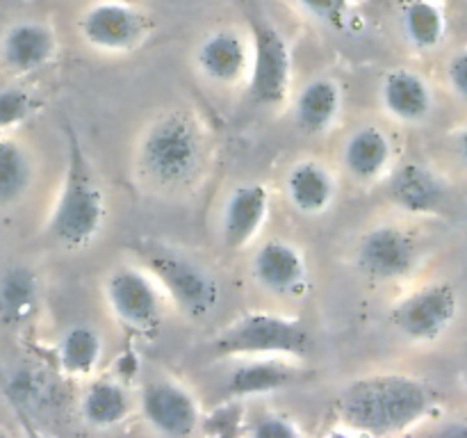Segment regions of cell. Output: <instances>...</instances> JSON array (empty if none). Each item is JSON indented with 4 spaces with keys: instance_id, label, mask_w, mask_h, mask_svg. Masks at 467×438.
<instances>
[{
    "instance_id": "7c38bea8",
    "label": "cell",
    "mask_w": 467,
    "mask_h": 438,
    "mask_svg": "<svg viewBox=\"0 0 467 438\" xmlns=\"http://www.w3.org/2000/svg\"><path fill=\"white\" fill-rule=\"evenodd\" d=\"M144 422L160 436H194L203 427V411L194 392L178 379H153L140 395Z\"/></svg>"
},
{
    "instance_id": "5b68a950",
    "label": "cell",
    "mask_w": 467,
    "mask_h": 438,
    "mask_svg": "<svg viewBox=\"0 0 467 438\" xmlns=\"http://www.w3.org/2000/svg\"><path fill=\"white\" fill-rule=\"evenodd\" d=\"M153 16L135 0H91L78 16V35L94 53L130 55L153 35Z\"/></svg>"
},
{
    "instance_id": "7402d4cb",
    "label": "cell",
    "mask_w": 467,
    "mask_h": 438,
    "mask_svg": "<svg viewBox=\"0 0 467 438\" xmlns=\"http://www.w3.org/2000/svg\"><path fill=\"white\" fill-rule=\"evenodd\" d=\"M132 411L128 383L117 377H100L87 383L80 397V415L94 429H114L126 422Z\"/></svg>"
},
{
    "instance_id": "2e32d148",
    "label": "cell",
    "mask_w": 467,
    "mask_h": 438,
    "mask_svg": "<svg viewBox=\"0 0 467 438\" xmlns=\"http://www.w3.org/2000/svg\"><path fill=\"white\" fill-rule=\"evenodd\" d=\"M340 162L351 181L358 185H374L395 169L392 137L377 123L356 126L342 141Z\"/></svg>"
},
{
    "instance_id": "9a60e30c",
    "label": "cell",
    "mask_w": 467,
    "mask_h": 438,
    "mask_svg": "<svg viewBox=\"0 0 467 438\" xmlns=\"http://www.w3.org/2000/svg\"><path fill=\"white\" fill-rule=\"evenodd\" d=\"M306 381V370L301 360L285 356H249L223 379V392L233 400H251L281 392L285 388Z\"/></svg>"
},
{
    "instance_id": "836d02e7",
    "label": "cell",
    "mask_w": 467,
    "mask_h": 438,
    "mask_svg": "<svg viewBox=\"0 0 467 438\" xmlns=\"http://www.w3.org/2000/svg\"><path fill=\"white\" fill-rule=\"evenodd\" d=\"M7 386H9V377L3 368V360H0V388H5V391H7Z\"/></svg>"
},
{
    "instance_id": "4dcf8cb0",
    "label": "cell",
    "mask_w": 467,
    "mask_h": 438,
    "mask_svg": "<svg viewBox=\"0 0 467 438\" xmlns=\"http://www.w3.org/2000/svg\"><path fill=\"white\" fill-rule=\"evenodd\" d=\"M445 73L451 91H454L459 99L467 100V48L451 55L450 62H447Z\"/></svg>"
},
{
    "instance_id": "44dd1931",
    "label": "cell",
    "mask_w": 467,
    "mask_h": 438,
    "mask_svg": "<svg viewBox=\"0 0 467 438\" xmlns=\"http://www.w3.org/2000/svg\"><path fill=\"white\" fill-rule=\"evenodd\" d=\"M345 94L336 78L317 76L306 82L295 96L292 112L296 126L308 135H327L340 121Z\"/></svg>"
},
{
    "instance_id": "52a82bcc",
    "label": "cell",
    "mask_w": 467,
    "mask_h": 438,
    "mask_svg": "<svg viewBox=\"0 0 467 438\" xmlns=\"http://www.w3.org/2000/svg\"><path fill=\"white\" fill-rule=\"evenodd\" d=\"M103 299L112 318L132 333L155 331L164 318L167 295L146 267L121 265L105 276Z\"/></svg>"
},
{
    "instance_id": "9c48e42d",
    "label": "cell",
    "mask_w": 467,
    "mask_h": 438,
    "mask_svg": "<svg viewBox=\"0 0 467 438\" xmlns=\"http://www.w3.org/2000/svg\"><path fill=\"white\" fill-rule=\"evenodd\" d=\"M356 267L368 281L390 286L401 283L420 267L422 249L413 233L400 224H377L356 245Z\"/></svg>"
},
{
    "instance_id": "ffe728a7",
    "label": "cell",
    "mask_w": 467,
    "mask_h": 438,
    "mask_svg": "<svg viewBox=\"0 0 467 438\" xmlns=\"http://www.w3.org/2000/svg\"><path fill=\"white\" fill-rule=\"evenodd\" d=\"M388 194L401 213L424 217V214H433L442 208L447 190L442 178L427 164L406 162L392 169Z\"/></svg>"
},
{
    "instance_id": "603a6c76",
    "label": "cell",
    "mask_w": 467,
    "mask_h": 438,
    "mask_svg": "<svg viewBox=\"0 0 467 438\" xmlns=\"http://www.w3.org/2000/svg\"><path fill=\"white\" fill-rule=\"evenodd\" d=\"M400 27L415 53H431L445 41L447 16L441 0H400Z\"/></svg>"
},
{
    "instance_id": "3957f363",
    "label": "cell",
    "mask_w": 467,
    "mask_h": 438,
    "mask_svg": "<svg viewBox=\"0 0 467 438\" xmlns=\"http://www.w3.org/2000/svg\"><path fill=\"white\" fill-rule=\"evenodd\" d=\"M67 132V167L57 199L46 222V235L68 251L89 246L100 235L108 219V196L87 158L73 126Z\"/></svg>"
},
{
    "instance_id": "f1b7e54d",
    "label": "cell",
    "mask_w": 467,
    "mask_h": 438,
    "mask_svg": "<svg viewBox=\"0 0 467 438\" xmlns=\"http://www.w3.org/2000/svg\"><path fill=\"white\" fill-rule=\"evenodd\" d=\"M36 103L21 87H0V132L18 126L35 112Z\"/></svg>"
},
{
    "instance_id": "d6986e66",
    "label": "cell",
    "mask_w": 467,
    "mask_h": 438,
    "mask_svg": "<svg viewBox=\"0 0 467 438\" xmlns=\"http://www.w3.org/2000/svg\"><path fill=\"white\" fill-rule=\"evenodd\" d=\"M285 199L304 217H322L337 199V178L327 162L317 158H301L287 169Z\"/></svg>"
},
{
    "instance_id": "f546056e",
    "label": "cell",
    "mask_w": 467,
    "mask_h": 438,
    "mask_svg": "<svg viewBox=\"0 0 467 438\" xmlns=\"http://www.w3.org/2000/svg\"><path fill=\"white\" fill-rule=\"evenodd\" d=\"M244 422L246 420L242 400L228 397L213 413L203 415V427H201V432L210 433V436H233V433L240 432V424Z\"/></svg>"
},
{
    "instance_id": "ba28073f",
    "label": "cell",
    "mask_w": 467,
    "mask_h": 438,
    "mask_svg": "<svg viewBox=\"0 0 467 438\" xmlns=\"http://www.w3.org/2000/svg\"><path fill=\"white\" fill-rule=\"evenodd\" d=\"M254 59L246 89L249 99L263 110H283L292 96L295 59L285 35L274 23L258 21L251 30Z\"/></svg>"
},
{
    "instance_id": "1f68e13d",
    "label": "cell",
    "mask_w": 467,
    "mask_h": 438,
    "mask_svg": "<svg viewBox=\"0 0 467 438\" xmlns=\"http://www.w3.org/2000/svg\"><path fill=\"white\" fill-rule=\"evenodd\" d=\"M438 433H442V436L467 438V420H454V422H450V424H445V427L438 429Z\"/></svg>"
},
{
    "instance_id": "8992f818",
    "label": "cell",
    "mask_w": 467,
    "mask_h": 438,
    "mask_svg": "<svg viewBox=\"0 0 467 438\" xmlns=\"http://www.w3.org/2000/svg\"><path fill=\"white\" fill-rule=\"evenodd\" d=\"M146 269L158 278L169 304L190 319H208L219 304V283L194 258L178 251L150 249Z\"/></svg>"
},
{
    "instance_id": "cb8c5ba5",
    "label": "cell",
    "mask_w": 467,
    "mask_h": 438,
    "mask_svg": "<svg viewBox=\"0 0 467 438\" xmlns=\"http://www.w3.org/2000/svg\"><path fill=\"white\" fill-rule=\"evenodd\" d=\"M103 336L91 324H73L57 342V363L68 377L87 379L103 360Z\"/></svg>"
},
{
    "instance_id": "484cf974",
    "label": "cell",
    "mask_w": 467,
    "mask_h": 438,
    "mask_svg": "<svg viewBox=\"0 0 467 438\" xmlns=\"http://www.w3.org/2000/svg\"><path fill=\"white\" fill-rule=\"evenodd\" d=\"M39 306V283L27 267H9L0 276V319L7 327L30 322Z\"/></svg>"
},
{
    "instance_id": "e0dca14e",
    "label": "cell",
    "mask_w": 467,
    "mask_h": 438,
    "mask_svg": "<svg viewBox=\"0 0 467 438\" xmlns=\"http://www.w3.org/2000/svg\"><path fill=\"white\" fill-rule=\"evenodd\" d=\"M57 35L44 21H16L0 36V62L14 76L41 71L57 57Z\"/></svg>"
},
{
    "instance_id": "83f0119b",
    "label": "cell",
    "mask_w": 467,
    "mask_h": 438,
    "mask_svg": "<svg viewBox=\"0 0 467 438\" xmlns=\"http://www.w3.org/2000/svg\"><path fill=\"white\" fill-rule=\"evenodd\" d=\"M246 432L254 438H299L304 436V429L299 427L295 418L290 413H283V411L267 409L263 413L255 415L249 422Z\"/></svg>"
},
{
    "instance_id": "30bf717a",
    "label": "cell",
    "mask_w": 467,
    "mask_h": 438,
    "mask_svg": "<svg viewBox=\"0 0 467 438\" xmlns=\"http://www.w3.org/2000/svg\"><path fill=\"white\" fill-rule=\"evenodd\" d=\"M459 318V292L450 283H429L401 297L390 310V324L413 345L438 342Z\"/></svg>"
},
{
    "instance_id": "4316f807",
    "label": "cell",
    "mask_w": 467,
    "mask_h": 438,
    "mask_svg": "<svg viewBox=\"0 0 467 438\" xmlns=\"http://www.w3.org/2000/svg\"><path fill=\"white\" fill-rule=\"evenodd\" d=\"M313 21L322 23L331 30H349L356 18L354 0H295Z\"/></svg>"
},
{
    "instance_id": "8fae6325",
    "label": "cell",
    "mask_w": 467,
    "mask_h": 438,
    "mask_svg": "<svg viewBox=\"0 0 467 438\" xmlns=\"http://www.w3.org/2000/svg\"><path fill=\"white\" fill-rule=\"evenodd\" d=\"M251 59H254V36L233 26L205 32L192 53L196 76L214 87L246 85Z\"/></svg>"
},
{
    "instance_id": "5bb4252c",
    "label": "cell",
    "mask_w": 467,
    "mask_h": 438,
    "mask_svg": "<svg viewBox=\"0 0 467 438\" xmlns=\"http://www.w3.org/2000/svg\"><path fill=\"white\" fill-rule=\"evenodd\" d=\"M272 213V192L260 181H244L223 199L219 214V237L231 251L254 245Z\"/></svg>"
},
{
    "instance_id": "4fadbf2b",
    "label": "cell",
    "mask_w": 467,
    "mask_h": 438,
    "mask_svg": "<svg viewBox=\"0 0 467 438\" xmlns=\"http://www.w3.org/2000/svg\"><path fill=\"white\" fill-rule=\"evenodd\" d=\"M251 276L265 292L281 299H304L310 290V267L295 242L272 237L251 256Z\"/></svg>"
},
{
    "instance_id": "d4e9b609",
    "label": "cell",
    "mask_w": 467,
    "mask_h": 438,
    "mask_svg": "<svg viewBox=\"0 0 467 438\" xmlns=\"http://www.w3.org/2000/svg\"><path fill=\"white\" fill-rule=\"evenodd\" d=\"M35 182V160L16 137L0 132V208L16 205Z\"/></svg>"
},
{
    "instance_id": "d6a6232c",
    "label": "cell",
    "mask_w": 467,
    "mask_h": 438,
    "mask_svg": "<svg viewBox=\"0 0 467 438\" xmlns=\"http://www.w3.org/2000/svg\"><path fill=\"white\" fill-rule=\"evenodd\" d=\"M456 151H459L461 162L467 167V126L459 132V137H456Z\"/></svg>"
},
{
    "instance_id": "277c9868",
    "label": "cell",
    "mask_w": 467,
    "mask_h": 438,
    "mask_svg": "<svg viewBox=\"0 0 467 438\" xmlns=\"http://www.w3.org/2000/svg\"><path fill=\"white\" fill-rule=\"evenodd\" d=\"M219 359L285 356L304 360L313 349L308 324L301 318L272 310H249L228 322L210 342Z\"/></svg>"
},
{
    "instance_id": "6da1fadb",
    "label": "cell",
    "mask_w": 467,
    "mask_h": 438,
    "mask_svg": "<svg viewBox=\"0 0 467 438\" xmlns=\"http://www.w3.org/2000/svg\"><path fill=\"white\" fill-rule=\"evenodd\" d=\"M208 160V130L187 108H167L153 114L132 149V167L141 185L164 196L192 190L203 178Z\"/></svg>"
},
{
    "instance_id": "ac0fdd59",
    "label": "cell",
    "mask_w": 467,
    "mask_h": 438,
    "mask_svg": "<svg viewBox=\"0 0 467 438\" xmlns=\"http://www.w3.org/2000/svg\"><path fill=\"white\" fill-rule=\"evenodd\" d=\"M379 103L395 123L420 126L433 112V89L427 78L415 68L395 67L383 73Z\"/></svg>"
},
{
    "instance_id": "7a4b0ae2",
    "label": "cell",
    "mask_w": 467,
    "mask_h": 438,
    "mask_svg": "<svg viewBox=\"0 0 467 438\" xmlns=\"http://www.w3.org/2000/svg\"><path fill=\"white\" fill-rule=\"evenodd\" d=\"M436 409V392L424 379L406 372H374L351 379L336 397V411L347 432L395 436L418 427Z\"/></svg>"
}]
</instances>
